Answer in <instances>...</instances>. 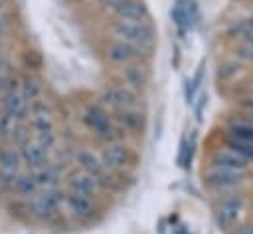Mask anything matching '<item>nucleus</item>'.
I'll list each match as a JSON object with an SVG mask.
<instances>
[{"mask_svg": "<svg viewBox=\"0 0 253 234\" xmlns=\"http://www.w3.org/2000/svg\"><path fill=\"white\" fill-rule=\"evenodd\" d=\"M97 4H101V6H105V8H109V10H113L121 0H95Z\"/></svg>", "mask_w": 253, "mask_h": 234, "instance_id": "37", "label": "nucleus"}, {"mask_svg": "<svg viewBox=\"0 0 253 234\" xmlns=\"http://www.w3.org/2000/svg\"><path fill=\"white\" fill-rule=\"evenodd\" d=\"M26 202H28L30 218H34L38 222H47V220L55 218L59 214V208L65 204V188L55 186V188L38 190Z\"/></svg>", "mask_w": 253, "mask_h": 234, "instance_id": "2", "label": "nucleus"}, {"mask_svg": "<svg viewBox=\"0 0 253 234\" xmlns=\"http://www.w3.org/2000/svg\"><path fill=\"white\" fill-rule=\"evenodd\" d=\"M16 119L4 111H0V145H6L10 143V137L14 133V127H16Z\"/></svg>", "mask_w": 253, "mask_h": 234, "instance_id": "29", "label": "nucleus"}, {"mask_svg": "<svg viewBox=\"0 0 253 234\" xmlns=\"http://www.w3.org/2000/svg\"><path fill=\"white\" fill-rule=\"evenodd\" d=\"M111 34L117 40L128 42L132 46H138L146 52L152 50L156 42V30L150 22H126V20H117L111 24Z\"/></svg>", "mask_w": 253, "mask_h": 234, "instance_id": "3", "label": "nucleus"}, {"mask_svg": "<svg viewBox=\"0 0 253 234\" xmlns=\"http://www.w3.org/2000/svg\"><path fill=\"white\" fill-rule=\"evenodd\" d=\"M32 139V131H30V127H28V121H18L16 123V127H14V133H12V137H10V145H14V147H22L26 141H30Z\"/></svg>", "mask_w": 253, "mask_h": 234, "instance_id": "30", "label": "nucleus"}, {"mask_svg": "<svg viewBox=\"0 0 253 234\" xmlns=\"http://www.w3.org/2000/svg\"><path fill=\"white\" fill-rule=\"evenodd\" d=\"M227 34H229V38H237L239 42H243V40H247L249 36H253V16H251V18H245V20L233 22V24L229 26Z\"/></svg>", "mask_w": 253, "mask_h": 234, "instance_id": "24", "label": "nucleus"}, {"mask_svg": "<svg viewBox=\"0 0 253 234\" xmlns=\"http://www.w3.org/2000/svg\"><path fill=\"white\" fill-rule=\"evenodd\" d=\"M81 121L87 127V131L103 145L113 143V141H121L125 135L121 131V127L115 123L113 115H109V111L101 103H89L81 115Z\"/></svg>", "mask_w": 253, "mask_h": 234, "instance_id": "1", "label": "nucleus"}, {"mask_svg": "<svg viewBox=\"0 0 253 234\" xmlns=\"http://www.w3.org/2000/svg\"><path fill=\"white\" fill-rule=\"evenodd\" d=\"M28 115H53V105L45 95H42L28 103Z\"/></svg>", "mask_w": 253, "mask_h": 234, "instance_id": "28", "label": "nucleus"}, {"mask_svg": "<svg viewBox=\"0 0 253 234\" xmlns=\"http://www.w3.org/2000/svg\"><path fill=\"white\" fill-rule=\"evenodd\" d=\"M2 58H6V54H4V42H0V59Z\"/></svg>", "mask_w": 253, "mask_h": 234, "instance_id": "39", "label": "nucleus"}, {"mask_svg": "<svg viewBox=\"0 0 253 234\" xmlns=\"http://www.w3.org/2000/svg\"><path fill=\"white\" fill-rule=\"evenodd\" d=\"M73 161H75L77 171H83V173H87V175H91V176L97 178L101 190L111 184V173L103 167V161H101V157H99L95 151H91V149H87V147L77 149Z\"/></svg>", "mask_w": 253, "mask_h": 234, "instance_id": "7", "label": "nucleus"}, {"mask_svg": "<svg viewBox=\"0 0 253 234\" xmlns=\"http://www.w3.org/2000/svg\"><path fill=\"white\" fill-rule=\"evenodd\" d=\"M18 151L22 157L24 171H36V169H40L51 161V151H47L45 147H42L34 139L26 141L22 147H18Z\"/></svg>", "mask_w": 253, "mask_h": 234, "instance_id": "13", "label": "nucleus"}, {"mask_svg": "<svg viewBox=\"0 0 253 234\" xmlns=\"http://www.w3.org/2000/svg\"><path fill=\"white\" fill-rule=\"evenodd\" d=\"M176 4L182 8V14H184L186 24H188V30H192L200 20V10H198L196 0H176Z\"/></svg>", "mask_w": 253, "mask_h": 234, "instance_id": "25", "label": "nucleus"}, {"mask_svg": "<svg viewBox=\"0 0 253 234\" xmlns=\"http://www.w3.org/2000/svg\"><path fill=\"white\" fill-rule=\"evenodd\" d=\"M22 171H24V165H22V157H20L18 147H14L10 143L0 145V186L10 192L12 180Z\"/></svg>", "mask_w": 253, "mask_h": 234, "instance_id": "10", "label": "nucleus"}, {"mask_svg": "<svg viewBox=\"0 0 253 234\" xmlns=\"http://www.w3.org/2000/svg\"><path fill=\"white\" fill-rule=\"evenodd\" d=\"M65 206L71 212V216L77 218V220H81V222H89L97 214V204H95V198L93 196L65 192Z\"/></svg>", "mask_w": 253, "mask_h": 234, "instance_id": "15", "label": "nucleus"}, {"mask_svg": "<svg viewBox=\"0 0 253 234\" xmlns=\"http://www.w3.org/2000/svg\"><path fill=\"white\" fill-rule=\"evenodd\" d=\"M0 111L12 115L16 121H26L28 119V101L20 93V89L6 93L0 97Z\"/></svg>", "mask_w": 253, "mask_h": 234, "instance_id": "20", "label": "nucleus"}, {"mask_svg": "<svg viewBox=\"0 0 253 234\" xmlns=\"http://www.w3.org/2000/svg\"><path fill=\"white\" fill-rule=\"evenodd\" d=\"M38 190L40 188H38V184H36V180H34V176H32L30 171H22L12 180V184H10V192L16 194L18 198H24V200H28L30 196H34Z\"/></svg>", "mask_w": 253, "mask_h": 234, "instance_id": "21", "label": "nucleus"}, {"mask_svg": "<svg viewBox=\"0 0 253 234\" xmlns=\"http://www.w3.org/2000/svg\"><path fill=\"white\" fill-rule=\"evenodd\" d=\"M233 234H253V224H237Z\"/></svg>", "mask_w": 253, "mask_h": 234, "instance_id": "36", "label": "nucleus"}, {"mask_svg": "<svg viewBox=\"0 0 253 234\" xmlns=\"http://www.w3.org/2000/svg\"><path fill=\"white\" fill-rule=\"evenodd\" d=\"M229 137L243 139V141H253V123L245 121H231L229 123Z\"/></svg>", "mask_w": 253, "mask_h": 234, "instance_id": "26", "label": "nucleus"}, {"mask_svg": "<svg viewBox=\"0 0 253 234\" xmlns=\"http://www.w3.org/2000/svg\"><path fill=\"white\" fill-rule=\"evenodd\" d=\"M10 71H12V67H10L8 59H6V58H2V59H0V81H2Z\"/></svg>", "mask_w": 253, "mask_h": 234, "instance_id": "35", "label": "nucleus"}, {"mask_svg": "<svg viewBox=\"0 0 253 234\" xmlns=\"http://www.w3.org/2000/svg\"><path fill=\"white\" fill-rule=\"evenodd\" d=\"M206 101H208V95L204 93V95L200 97V103L196 105V119H198V121H202V115H204V107H206Z\"/></svg>", "mask_w": 253, "mask_h": 234, "instance_id": "34", "label": "nucleus"}, {"mask_svg": "<svg viewBox=\"0 0 253 234\" xmlns=\"http://www.w3.org/2000/svg\"><path fill=\"white\" fill-rule=\"evenodd\" d=\"M119 79H121V85L140 93L146 89V85L150 83V69H148V63L146 61H132V63H126V65H121V71H119Z\"/></svg>", "mask_w": 253, "mask_h": 234, "instance_id": "11", "label": "nucleus"}, {"mask_svg": "<svg viewBox=\"0 0 253 234\" xmlns=\"http://www.w3.org/2000/svg\"><path fill=\"white\" fill-rule=\"evenodd\" d=\"M249 165L251 163H247L239 153H235L229 147L217 149L211 155V167H219V169H227V171H235V173H245L249 169Z\"/></svg>", "mask_w": 253, "mask_h": 234, "instance_id": "18", "label": "nucleus"}, {"mask_svg": "<svg viewBox=\"0 0 253 234\" xmlns=\"http://www.w3.org/2000/svg\"><path fill=\"white\" fill-rule=\"evenodd\" d=\"M243 42H251V44H253V36H249V38H247V40H243Z\"/></svg>", "mask_w": 253, "mask_h": 234, "instance_id": "40", "label": "nucleus"}, {"mask_svg": "<svg viewBox=\"0 0 253 234\" xmlns=\"http://www.w3.org/2000/svg\"><path fill=\"white\" fill-rule=\"evenodd\" d=\"M101 101L103 107H109L113 111H121V109H134L140 107V93L115 83V85H107L101 93Z\"/></svg>", "mask_w": 253, "mask_h": 234, "instance_id": "8", "label": "nucleus"}, {"mask_svg": "<svg viewBox=\"0 0 253 234\" xmlns=\"http://www.w3.org/2000/svg\"><path fill=\"white\" fill-rule=\"evenodd\" d=\"M235 58L243 63H251L253 65V44L251 42H239L235 46Z\"/></svg>", "mask_w": 253, "mask_h": 234, "instance_id": "31", "label": "nucleus"}, {"mask_svg": "<svg viewBox=\"0 0 253 234\" xmlns=\"http://www.w3.org/2000/svg\"><path fill=\"white\" fill-rule=\"evenodd\" d=\"M20 93L24 95V99L28 103L34 101V99H38V97H42L43 95V83H42V79L36 77L34 73L22 75V79H20Z\"/></svg>", "mask_w": 253, "mask_h": 234, "instance_id": "22", "label": "nucleus"}, {"mask_svg": "<svg viewBox=\"0 0 253 234\" xmlns=\"http://www.w3.org/2000/svg\"><path fill=\"white\" fill-rule=\"evenodd\" d=\"M28 127L32 131V139L51 151L57 143V127L53 115H28Z\"/></svg>", "mask_w": 253, "mask_h": 234, "instance_id": "9", "label": "nucleus"}, {"mask_svg": "<svg viewBox=\"0 0 253 234\" xmlns=\"http://www.w3.org/2000/svg\"><path fill=\"white\" fill-rule=\"evenodd\" d=\"M247 212V198L241 194H233L221 200V204L215 210V222L219 228L229 230L241 224V218Z\"/></svg>", "mask_w": 253, "mask_h": 234, "instance_id": "6", "label": "nucleus"}, {"mask_svg": "<svg viewBox=\"0 0 253 234\" xmlns=\"http://www.w3.org/2000/svg\"><path fill=\"white\" fill-rule=\"evenodd\" d=\"M99 157L103 161V167L109 173H126L134 165V161H136L134 151L126 143H123V141L107 143Z\"/></svg>", "mask_w": 253, "mask_h": 234, "instance_id": "4", "label": "nucleus"}, {"mask_svg": "<svg viewBox=\"0 0 253 234\" xmlns=\"http://www.w3.org/2000/svg\"><path fill=\"white\" fill-rule=\"evenodd\" d=\"M105 59L113 65H126V63H132V61H146L148 59V52L138 48V46H132L128 42H123V40H117L113 38L107 48H105Z\"/></svg>", "mask_w": 253, "mask_h": 234, "instance_id": "5", "label": "nucleus"}, {"mask_svg": "<svg viewBox=\"0 0 253 234\" xmlns=\"http://www.w3.org/2000/svg\"><path fill=\"white\" fill-rule=\"evenodd\" d=\"M227 147L239 153L247 163H253V141H243V139H235L227 135Z\"/></svg>", "mask_w": 253, "mask_h": 234, "instance_id": "27", "label": "nucleus"}, {"mask_svg": "<svg viewBox=\"0 0 253 234\" xmlns=\"http://www.w3.org/2000/svg\"><path fill=\"white\" fill-rule=\"evenodd\" d=\"M113 119H115V123L121 127L123 133H130V135H142V133H144L146 117H144V113H142L138 107L113 111Z\"/></svg>", "mask_w": 253, "mask_h": 234, "instance_id": "16", "label": "nucleus"}, {"mask_svg": "<svg viewBox=\"0 0 253 234\" xmlns=\"http://www.w3.org/2000/svg\"><path fill=\"white\" fill-rule=\"evenodd\" d=\"M204 73H206V63L202 61V63L198 65L196 73H194L190 79H186V91H184L186 103H194V99H196V95H198V89H200V85H202Z\"/></svg>", "mask_w": 253, "mask_h": 234, "instance_id": "23", "label": "nucleus"}, {"mask_svg": "<svg viewBox=\"0 0 253 234\" xmlns=\"http://www.w3.org/2000/svg\"><path fill=\"white\" fill-rule=\"evenodd\" d=\"M245 173H235V171H227V169H219V167H210L204 173V182L211 188V190H231L235 186L241 184Z\"/></svg>", "mask_w": 253, "mask_h": 234, "instance_id": "12", "label": "nucleus"}, {"mask_svg": "<svg viewBox=\"0 0 253 234\" xmlns=\"http://www.w3.org/2000/svg\"><path fill=\"white\" fill-rule=\"evenodd\" d=\"M30 173H32V176H34V180H36L40 190L55 188L63 180V169L57 163H53V161H49L47 165H43V167H40L36 171H30Z\"/></svg>", "mask_w": 253, "mask_h": 234, "instance_id": "19", "label": "nucleus"}, {"mask_svg": "<svg viewBox=\"0 0 253 234\" xmlns=\"http://www.w3.org/2000/svg\"><path fill=\"white\" fill-rule=\"evenodd\" d=\"M8 6H10V2H8V0H0V16L8 12Z\"/></svg>", "mask_w": 253, "mask_h": 234, "instance_id": "38", "label": "nucleus"}, {"mask_svg": "<svg viewBox=\"0 0 253 234\" xmlns=\"http://www.w3.org/2000/svg\"><path fill=\"white\" fill-rule=\"evenodd\" d=\"M63 180H65V192H71V194H83V196L95 198L101 192L97 178L83 171H75V173L63 176Z\"/></svg>", "mask_w": 253, "mask_h": 234, "instance_id": "14", "label": "nucleus"}, {"mask_svg": "<svg viewBox=\"0 0 253 234\" xmlns=\"http://www.w3.org/2000/svg\"><path fill=\"white\" fill-rule=\"evenodd\" d=\"M239 107L243 109L245 117H253V95H249V97L241 99V101H239Z\"/></svg>", "mask_w": 253, "mask_h": 234, "instance_id": "33", "label": "nucleus"}, {"mask_svg": "<svg viewBox=\"0 0 253 234\" xmlns=\"http://www.w3.org/2000/svg\"><path fill=\"white\" fill-rule=\"evenodd\" d=\"M8 30H10V14L6 12V14L0 16V42H4Z\"/></svg>", "mask_w": 253, "mask_h": 234, "instance_id": "32", "label": "nucleus"}, {"mask_svg": "<svg viewBox=\"0 0 253 234\" xmlns=\"http://www.w3.org/2000/svg\"><path fill=\"white\" fill-rule=\"evenodd\" d=\"M111 12L117 16V20H126V22H150L148 6H146L142 0H121Z\"/></svg>", "mask_w": 253, "mask_h": 234, "instance_id": "17", "label": "nucleus"}]
</instances>
